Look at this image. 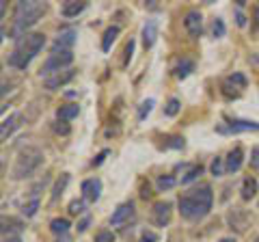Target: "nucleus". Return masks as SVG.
Here are the masks:
<instances>
[{"instance_id":"nucleus-44","label":"nucleus","mask_w":259,"mask_h":242,"mask_svg":"<svg viewBox=\"0 0 259 242\" xmlns=\"http://www.w3.org/2000/svg\"><path fill=\"white\" fill-rule=\"evenodd\" d=\"M255 20L259 22V7H257V9H255Z\"/></svg>"},{"instance_id":"nucleus-18","label":"nucleus","mask_w":259,"mask_h":242,"mask_svg":"<svg viewBox=\"0 0 259 242\" xmlns=\"http://www.w3.org/2000/svg\"><path fill=\"white\" fill-rule=\"evenodd\" d=\"M231 85H233V89H236V87H238V89H244V87H246V78L242 76V74H233V76L227 78L225 85H223V89H225L227 95H231V89H229Z\"/></svg>"},{"instance_id":"nucleus-42","label":"nucleus","mask_w":259,"mask_h":242,"mask_svg":"<svg viewBox=\"0 0 259 242\" xmlns=\"http://www.w3.org/2000/svg\"><path fill=\"white\" fill-rule=\"evenodd\" d=\"M253 167H259V149H255V160H253Z\"/></svg>"},{"instance_id":"nucleus-9","label":"nucleus","mask_w":259,"mask_h":242,"mask_svg":"<svg viewBox=\"0 0 259 242\" xmlns=\"http://www.w3.org/2000/svg\"><path fill=\"white\" fill-rule=\"evenodd\" d=\"M134 216V204L132 201H127V204H121L115 212H112L110 216V225H115V227H119V225H123L127 223L130 219Z\"/></svg>"},{"instance_id":"nucleus-32","label":"nucleus","mask_w":259,"mask_h":242,"mask_svg":"<svg viewBox=\"0 0 259 242\" xmlns=\"http://www.w3.org/2000/svg\"><path fill=\"white\" fill-rule=\"evenodd\" d=\"M69 212L71 214H82L84 212V201H71V204H69Z\"/></svg>"},{"instance_id":"nucleus-2","label":"nucleus","mask_w":259,"mask_h":242,"mask_svg":"<svg viewBox=\"0 0 259 242\" xmlns=\"http://www.w3.org/2000/svg\"><path fill=\"white\" fill-rule=\"evenodd\" d=\"M46 46V35L41 33H26L18 37L13 52L9 54V65L15 69H26L28 63L41 52V48Z\"/></svg>"},{"instance_id":"nucleus-41","label":"nucleus","mask_w":259,"mask_h":242,"mask_svg":"<svg viewBox=\"0 0 259 242\" xmlns=\"http://www.w3.org/2000/svg\"><path fill=\"white\" fill-rule=\"evenodd\" d=\"M5 242H22L20 236H9V238H5Z\"/></svg>"},{"instance_id":"nucleus-38","label":"nucleus","mask_w":259,"mask_h":242,"mask_svg":"<svg viewBox=\"0 0 259 242\" xmlns=\"http://www.w3.org/2000/svg\"><path fill=\"white\" fill-rule=\"evenodd\" d=\"M106 156H108V151H102V154L93 160V165H95V167H97V165H102V163H104V158H106Z\"/></svg>"},{"instance_id":"nucleus-29","label":"nucleus","mask_w":259,"mask_h":242,"mask_svg":"<svg viewBox=\"0 0 259 242\" xmlns=\"http://www.w3.org/2000/svg\"><path fill=\"white\" fill-rule=\"evenodd\" d=\"M153 104H156V102H153L151 98H149V100H145V102L141 104V106H139V119H145V117L149 115L151 108H153Z\"/></svg>"},{"instance_id":"nucleus-6","label":"nucleus","mask_w":259,"mask_h":242,"mask_svg":"<svg viewBox=\"0 0 259 242\" xmlns=\"http://www.w3.org/2000/svg\"><path fill=\"white\" fill-rule=\"evenodd\" d=\"M184 26L186 30H188L190 37H201V33H203V18H201L199 11H188L184 18Z\"/></svg>"},{"instance_id":"nucleus-21","label":"nucleus","mask_w":259,"mask_h":242,"mask_svg":"<svg viewBox=\"0 0 259 242\" xmlns=\"http://www.w3.org/2000/svg\"><path fill=\"white\" fill-rule=\"evenodd\" d=\"M69 227H71V225H69L67 219H54V221L50 223V229H52V233H56V236H61V233L65 236Z\"/></svg>"},{"instance_id":"nucleus-27","label":"nucleus","mask_w":259,"mask_h":242,"mask_svg":"<svg viewBox=\"0 0 259 242\" xmlns=\"http://www.w3.org/2000/svg\"><path fill=\"white\" fill-rule=\"evenodd\" d=\"M37 208H39V199L35 197L32 201H28V204H24V208H22V214H24V216H35Z\"/></svg>"},{"instance_id":"nucleus-45","label":"nucleus","mask_w":259,"mask_h":242,"mask_svg":"<svg viewBox=\"0 0 259 242\" xmlns=\"http://www.w3.org/2000/svg\"><path fill=\"white\" fill-rule=\"evenodd\" d=\"M255 242H259V236H257V238H255Z\"/></svg>"},{"instance_id":"nucleus-28","label":"nucleus","mask_w":259,"mask_h":242,"mask_svg":"<svg viewBox=\"0 0 259 242\" xmlns=\"http://www.w3.org/2000/svg\"><path fill=\"white\" fill-rule=\"evenodd\" d=\"M177 112H180V100L171 98V100H168V104H166V108H164V115H168V117H175Z\"/></svg>"},{"instance_id":"nucleus-23","label":"nucleus","mask_w":259,"mask_h":242,"mask_svg":"<svg viewBox=\"0 0 259 242\" xmlns=\"http://www.w3.org/2000/svg\"><path fill=\"white\" fill-rule=\"evenodd\" d=\"M201 173H203V167H201V165L190 167V169H188V173H186V175L182 177V184H190L192 180H197V177H199Z\"/></svg>"},{"instance_id":"nucleus-26","label":"nucleus","mask_w":259,"mask_h":242,"mask_svg":"<svg viewBox=\"0 0 259 242\" xmlns=\"http://www.w3.org/2000/svg\"><path fill=\"white\" fill-rule=\"evenodd\" d=\"M156 184H158L160 190H168V188L175 186V177H173V175H160Z\"/></svg>"},{"instance_id":"nucleus-36","label":"nucleus","mask_w":259,"mask_h":242,"mask_svg":"<svg viewBox=\"0 0 259 242\" xmlns=\"http://www.w3.org/2000/svg\"><path fill=\"white\" fill-rule=\"evenodd\" d=\"M139 242H158V236H156L153 231H145Z\"/></svg>"},{"instance_id":"nucleus-22","label":"nucleus","mask_w":259,"mask_h":242,"mask_svg":"<svg viewBox=\"0 0 259 242\" xmlns=\"http://www.w3.org/2000/svg\"><path fill=\"white\" fill-rule=\"evenodd\" d=\"M192 69H194V63H192L190 59H184V61L180 63V65L175 67V76H177V78H186Z\"/></svg>"},{"instance_id":"nucleus-7","label":"nucleus","mask_w":259,"mask_h":242,"mask_svg":"<svg viewBox=\"0 0 259 242\" xmlns=\"http://www.w3.org/2000/svg\"><path fill=\"white\" fill-rule=\"evenodd\" d=\"M151 219L158 227H164V225L171 221V204H168V201H158V204H153Z\"/></svg>"},{"instance_id":"nucleus-14","label":"nucleus","mask_w":259,"mask_h":242,"mask_svg":"<svg viewBox=\"0 0 259 242\" xmlns=\"http://www.w3.org/2000/svg\"><path fill=\"white\" fill-rule=\"evenodd\" d=\"M156 37H158V22L156 20H147V24H145V28H143V44H145V48H151L153 44H156Z\"/></svg>"},{"instance_id":"nucleus-11","label":"nucleus","mask_w":259,"mask_h":242,"mask_svg":"<svg viewBox=\"0 0 259 242\" xmlns=\"http://www.w3.org/2000/svg\"><path fill=\"white\" fill-rule=\"evenodd\" d=\"M82 195L87 201H95L100 199L102 195V180H97V177H91V180H84L82 182Z\"/></svg>"},{"instance_id":"nucleus-33","label":"nucleus","mask_w":259,"mask_h":242,"mask_svg":"<svg viewBox=\"0 0 259 242\" xmlns=\"http://www.w3.org/2000/svg\"><path fill=\"white\" fill-rule=\"evenodd\" d=\"M95 242H115V236L110 231H100L95 236Z\"/></svg>"},{"instance_id":"nucleus-13","label":"nucleus","mask_w":259,"mask_h":242,"mask_svg":"<svg viewBox=\"0 0 259 242\" xmlns=\"http://www.w3.org/2000/svg\"><path fill=\"white\" fill-rule=\"evenodd\" d=\"M242 163H244V151H242L240 147H236L233 151H229V156H227V163H225L227 173H236L238 169L242 167Z\"/></svg>"},{"instance_id":"nucleus-16","label":"nucleus","mask_w":259,"mask_h":242,"mask_svg":"<svg viewBox=\"0 0 259 242\" xmlns=\"http://www.w3.org/2000/svg\"><path fill=\"white\" fill-rule=\"evenodd\" d=\"M84 9H87V3H65L61 13H63V18H76V15L82 13Z\"/></svg>"},{"instance_id":"nucleus-40","label":"nucleus","mask_w":259,"mask_h":242,"mask_svg":"<svg viewBox=\"0 0 259 242\" xmlns=\"http://www.w3.org/2000/svg\"><path fill=\"white\" fill-rule=\"evenodd\" d=\"M236 18H238V24H240V26H244V24H246V18H244V15H242V13H238Z\"/></svg>"},{"instance_id":"nucleus-1","label":"nucleus","mask_w":259,"mask_h":242,"mask_svg":"<svg viewBox=\"0 0 259 242\" xmlns=\"http://www.w3.org/2000/svg\"><path fill=\"white\" fill-rule=\"evenodd\" d=\"M212 201H214L212 188L199 186V188H192L186 192V195H182L177 206H180V212L184 219L199 221V219H203V216H207V212L212 210Z\"/></svg>"},{"instance_id":"nucleus-20","label":"nucleus","mask_w":259,"mask_h":242,"mask_svg":"<svg viewBox=\"0 0 259 242\" xmlns=\"http://www.w3.org/2000/svg\"><path fill=\"white\" fill-rule=\"evenodd\" d=\"M255 192H257V180L255 177H246L244 184H242V199H250V197H255Z\"/></svg>"},{"instance_id":"nucleus-25","label":"nucleus","mask_w":259,"mask_h":242,"mask_svg":"<svg viewBox=\"0 0 259 242\" xmlns=\"http://www.w3.org/2000/svg\"><path fill=\"white\" fill-rule=\"evenodd\" d=\"M229 223H231V225H238V231H244V229H246V216L240 214V212L229 214Z\"/></svg>"},{"instance_id":"nucleus-34","label":"nucleus","mask_w":259,"mask_h":242,"mask_svg":"<svg viewBox=\"0 0 259 242\" xmlns=\"http://www.w3.org/2000/svg\"><path fill=\"white\" fill-rule=\"evenodd\" d=\"M166 145H168V147H175V149H182L184 147V139H182V136H171Z\"/></svg>"},{"instance_id":"nucleus-37","label":"nucleus","mask_w":259,"mask_h":242,"mask_svg":"<svg viewBox=\"0 0 259 242\" xmlns=\"http://www.w3.org/2000/svg\"><path fill=\"white\" fill-rule=\"evenodd\" d=\"M54 130H56V132H59V134H69V126H67V124H65V121H63V124H61V121H59V124H56V126H54Z\"/></svg>"},{"instance_id":"nucleus-3","label":"nucleus","mask_w":259,"mask_h":242,"mask_svg":"<svg viewBox=\"0 0 259 242\" xmlns=\"http://www.w3.org/2000/svg\"><path fill=\"white\" fill-rule=\"evenodd\" d=\"M46 9L48 5L39 3V0H22V3H18L13 13V35H26V28L35 26L39 18L46 13Z\"/></svg>"},{"instance_id":"nucleus-43","label":"nucleus","mask_w":259,"mask_h":242,"mask_svg":"<svg viewBox=\"0 0 259 242\" xmlns=\"http://www.w3.org/2000/svg\"><path fill=\"white\" fill-rule=\"evenodd\" d=\"M218 242H236L233 238H223V240H218Z\"/></svg>"},{"instance_id":"nucleus-35","label":"nucleus","mask_w":259,"mask_h":242,"mask_svg":"<svg viewBox=\"0 0 259 242\" xmlns=\"http://www.w3.org/2000/svg\"><path fill=\"white\" fill-rule=\"evenodd\" d=\"M132 52H134V42L130 39V42L125 44V59H123V65H127L130 59H132Z\"/></svg>"},{"instance_id":"nucleus-39","label":"nucleus","mask_w":259,"mask_h":242,"mask_svg":"<svg viewBox=\"0 0 259 242\" xmlns=\"http://www.w3.org/2000/svg\"><path fill=\"white\" fill-rule=\"evenodd\" d=\"M87 227H89V216H87V219H84L82 223H80V225H78V231H84Z\"/></svg>"},{"instance_id":"nucleus-10","label":"nucleus","mask_w":259,"mask_h":242,"mask_svg":"<svg viewBox=\"0 0 259 242\" xmlns=\"http://www.w3.org/2000/svg\"><path fill=\"white\" fill-rule=\"evenodd\" d=\"M71 78H74V71H71V69H65V71H59V74H54V76H48V78L44 80V87L48 89V91H54V89L65 87Z\"/></svg>"},{"instance_id":"nucleus-5","label":"nucleus","mask_w":259,"mask_h":242,"mask_svg":"<svg viewBox=\"0 0 259 242\" xmlns=\"http://www.w3.org/2000/svg\"><path fill=\"white\" fill-rule=\"evenodd\" d=\"M74 63V52L71 50H65V52H52L48 56V61L44 63L41 67V74L44 76H54L59 71H65V67H69Z\"/></svg>"},{"instance_id":"nucleus-30","label":"nucleus","mask_w":259,"mask_h":242,"mask_svg":"<svg viewBox=\"0 0 259 242\" xmlns=\"http://www.w3.org/2000/svg\"><path fill=\"white\" fill-rule=\"evenodd\" d=\"M225 171H227V169L223 165V158H214V163H212V175L214 177H221Z\"/></svg>"},{"instance_id":"nucleus-19","label":"nucleus","mask_w":259,"mask_h":242,"mask_svg":"<svg viewBox=\"0 0 259 242\" xmlns=\"http://www.w3.org/2000/svg\"><path fill=\"white\" fill-rule=\"evenodd\" d=\"M117 37H119V26H108L106 33H104V39H102V50L108 52L110 48H112V44H115Z\"/></svg>"},{"instance_id":"nucleus-17","label":"nucleus","mask_w":259,"mask_h":242,"mask_svg":"<svg viewBox=\"0 0 259 242\" xmlns=\"http://www.w3.org/2000/svg\"><path fill=\"white\" fill-rule=\"evenodd\" d=\"M78 112H80L78 104H67V106H61L59 110H56V117H59L61 121H69V119L78 117Z\"/></svg>"},{"instance_id":"nucleus-15","label":"nucleus","mask_w":259,"mask_h":242,"mask_svg":"<svg viewBox=\"0 0 259 242\" xmlns=\"http://www.w3.org/2000/svg\"><path fill=\"white\" fill-rule=\"evenodd\" d=\"M20 119H22L20 112H13V115H9V117L3 121V130H0V136H3V141H7V139H9V136L13 134V130L20 126V124H18Z\"/></svg>"},{"instance_id":"nucleus-12","label":"nucleus","mask_w":259,"mask_h":242,"mask_svg":"<svg viewBox=\"0 0 259 242\" xmlns=\"http://www.w3.org/2000/svg\"><path fill=\"white\" fill-rule=\"evenodd\" d=\"M221 132H255L259 130V124L255 121H244V119H231L229 128H218Z\"/></svg>"},{"instance_id":"nucleus-4","label":"nucleus","mask_w":259,"mask_h":242,"mask_svg":"<svg viewBox=\"0 0 259 242\" xmlns=\"http://www.w3.org/2000/svg\"><path fill=\"white\" fill-rule=\"evenodd\" d=\"M44 163V154L39 151L37 147H26L20 151L18 160H15V167H13V177L15 180H22V177L30 175L35 169Z\"/></svg>"},{"instance_id":"nucleus-31","label":"nucleus","mask_w":259,"mask_h":242,"mask_svg":"<svg viewBox=\"0 0 259 242\" xmlns=\"http://www.w3.org/2000/svg\"><path fill=\"white\" fill-rule=\"evenodd\" d=\"M212 35L214 37H223L225 35V22L221 18H216L214 24H212Z\"/></svg>"},{"instance_id":"nucleus-24","label":"nucleus","mask_w":259,"mask_h":242,"mask_svg":"<svg viewBox=\"0 0 259 242\" xmlns=\"http://www.w3.org/2000/svg\"><path fill=\"white\" fill-rule=\"evenodd\" d=\"M67 182H69V175H67V173H63V175H61V180L56 182V186H54V190H52V201L59 199V195L65 190V186H67Z\"/></svg>"},{"instance_id":"nucleus-8","label":"nucleus","mask_w":259,"mask_h":242,"mask_svg":"<svg viewBox=\"0 0 259 242\" xmlns=\"http://www.w3.org/2000/svg\"><path fill=\"white\" fill-rule=\"evenodd\" d=\"M76 44V30L74 28H67V30H61L56 42L52 46V52H65V50H71V46Z\"/></svg>"}]
</instances>
